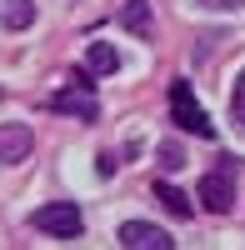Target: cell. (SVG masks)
I'll return each instance as SVG.
<instances>
[{"instance_id":"obj_1","label":"cell","mask_w":245,"mask_h":250,"mask_svg":"<svg viewBox=\"0 0 245 250\" xmlns=\"http://www.w3.org/2000/svg\"><path fill=\"white\" fill-rule=\"evenodd\" d=\"M170 120L180 125L185 135H215V125H210V115H205V105L195 100V90H190V80H175L170 85Z\"/></svg>"},{"instance_id":"obj_2","label":"cell","mask_w":245,"mask_h":250,"mask_svg":"<svg viewBox=\"0 0 245 250\" xmlns=\"http://www.w3.org/2000/svg\"><path fill=\"white\" fill-rule=\"evenodd\" d=\"M35 230H45L55 240H75L80 230H85V215H80V205L55 200V205H40V210H35Z\"/></svg>"},{"instance_id":"obj_3","label":"cell","mask_w":245,"mask_h":250,"mask_svg":"<svg viewBox=\"0 0 245 250\" xmlns=\"http://www.w3.org/2000/svg\"><path fill=\"white\" fill-rule=\"evenodd\" d=\"M200 205H205L210 215L235 210V170H230L225 160H220V170H210L205 180H200Z\"/></svg>"},{"instance_id":"obj_4","label":"cell","mask_w":245,"mask_h":250,"mask_svg":"<svg viewBox=\"0 0 245 250\" xmlns=\"http://www.w3.org/2000/svg\"><path fill=\"white\" fill-rule=\"evenodd\" d=\"M30 150H35V130L25 120H5V125H0V165L30 160Z\"/></svg>"},{"instance_id":"obj_5","label":"cell","mask_w":245,"mask_h":250,"mask_svg":"<svg viewBox=\"0 0 245 250\" xmlns=\"http://www.w3.org/2000/svg\"><path fill=\"white\" fill-rule=\"evenodd\" d=\"M120 245L125 250H175V240L150 220H125L120 225Z\"/></svg>"},{"instance_id":"obj_6","label":"cell","mask_w":245,"mask_h":250,"mask_svg":"<svg viewBox=\"0 0 245 250\" xmlns=\"http://www.w3.org/2000/svg\"><path fill=\"white\" fill-rule=\"evenodd\" d=\"M50 110H60V115H75V120H100L95 95H80V90H60V95H50Z\"/></svg>"},{"instance_id":"obj_7","label":"cell","mask_w":245,"mask_h":250,"mask_svg":"<svg viewBox=\"0 0 245 250\" xmlns=\"http://www.w3.org/2000/svg\"><path fill=\"white\" fill-rule=\"evenodd\" d=\"M120 70V50L105 45V40H95L85 45V80H100V75H115Z\"/></svg>"},{"instance_id":"obj_8","label":"cell","mask_w":245,"mask_h":250,"mask_svg":"<svg viewBox=\"0 0 245 250\" xmlns=\"http://www.w3.org/2000/svg\"><path fill=\"white\" fill-rule=\"evenodd\" d=\"M0 25L5 30H30L35 25V0H5L0 5Z\"/></svg>"},{"instance_id":"obj_9","label":"cell","mask_w":245,"mask_h":250,"mask_svg":"<svg viewBox=\"0 0 245 250\" xmlns=\"http://www.w3.org/2000/svg\"><path fill=\"white\" fill-rule=\"evenodd\" d=\"M120 25L130 35H150V0H125L120 5Z\"/></svg>"},{"instance_id":"obj_10","label":"cell","mask_w":245,"mask_h":250,"mask_svg":"<svg viewBox=\"0 0 245 250\" xmlns=\"http://www.w3.org/2000/svg\"><path fill=\"white\" fill-rule=\"evenodd\" d=\"M155 195H160V205H165L175 220H190V215H195V205L185 200V190H175V185H165V180H160V185H155Z\"/></svg>"},{"instance_id":"obj_11","label":"cell","mask_w":245,"mask_h":250,"mask_svg":"<svg viewBox=\"0 0 245 250\" xmlns=\"http://www.w3.org/2000/svg\"><path fill=\"white\" fill-rule=\"evenodd\" d=\"M230 115H235V125L245 130V70L235 75V90H230Z\"/></svg>"},{"instance_id":"obj_12","label":"cell","mask_w":245,"mask_h":250,"mask_svg":"<svg viewBox=\"0 0 245 250\" xmlns=\"http://www.w3.org/2000/svg\"><path fill=\"white\" fill-rule=\"evenodd\" d=\"M160 165H165V170H180V165H185V150H180L175 140H160Z\"/></svg>"},{"instance_id":"obj_13","label":"cell","mask_w":245,"mask_h":250,"mask_svg":"<svg viewBox=\"0 0 245 250\" xmlns=\"http://www.w3.org/2000/svg\"><path fill=\"white\" fill-rule=\"evenodd\" d=\"M195 5H205L215 15H230V10H245V0H195Z\"/></svg>"}]
</instances>
